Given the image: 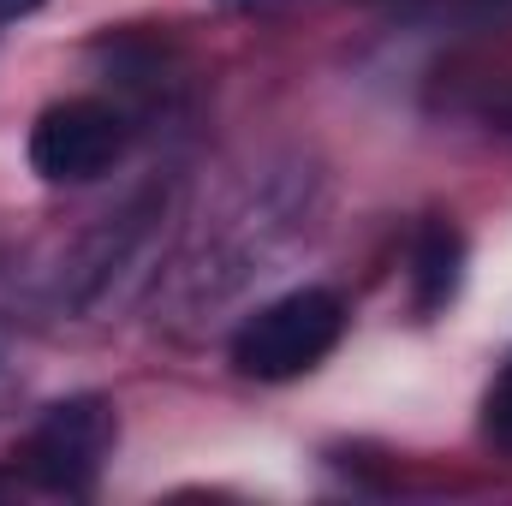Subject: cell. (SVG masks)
<instances>
[{
	"label": "cell",
	"mask_w": 512,
	"mask_h": 506,
	"mask_svg": "<svg viewBox=\"0 0 512 506\" xmlns=\"http://www.w3.org/2000/svg\"><path fill=\"white\" fill-rule=\"evenodd\" d=\"M346 334V304L322 286H298L262 304L233 334V370L251 381H298L310 376Z\"/></svg>",
	"instance_id": "1"
},
{
	"label": "cell",
	"mask_w": 512,
	"mask_h": 506,
	"mask_svg": "<svg viewBox=\"0 0 512 506\" xmlns=\"http://www.w3.org/2000/svg\"><path fill=\"white\" fill-rule=\"evenodd\" d=\"M114 441H120V411L114 399L102 393H72V399H54L24 447H18V465L36 489L48 495H90L102 483V465L114 459Z\"/></svg>",
	"instance_id": "2"
},
{
	"label": "cell",
	"mask_w": 512,
	"mask_h": 506,
	"mask_svg": "<svg viewBox=\"0 0 512 506\" xmlns=\"http://www.w3.org/2000/svg\"><path fill=\"white\" fill-rule=\"evenodd\" d=\"M126 143H131V126L114 102L66 96V102L36 114V126H30V167L48 185H90V179L114 173Z\"/></svg>",
	"instance_id": "3"
},
{
	"label": "cell",
	"mask_w": 512,
	"mask_h": 506,
	"mask_svg": "<svg viewBox=\"0 0 512 506\" xmlns=\"http://www.w3.org/2000/svg\"><path fill=\"white\" fill-rule=\"evenodd\" d=\"M459 280H465V239H459V227L453 221H429L417 233V245H411V304H417V316L447 310Z\"/></svg>",
	"instance_id": "4"
},
{
	"label": "cell",
	"mask_w": 512,
	"mask_h": 506,
	"mask_svg": "<svg viewBox=\"0 0 512 506\" xmlns=\"http://www.w3.org/2000/svg\"><path fill=\"white\" fill-rule=\"evenodd\" d=\"M483 429H489L495 447H507L512 453V370L495 381V393H489V405H483Z\"/></svg>",
	"instance_id": "5"
},
{
	"label": "cell",
	"mask_w": 512,
	"mask_h": 506,
	"mask_svg": "<svg viewBox=\"0 0 512 506\" xmlns=\"http://www.w3.org/2000/svg\"><path fill=\"white\" fill-rule=\"evenodd\" d=\"M465 12H471V24H483V30L512 24V0H465Z\"/></svg>",
	"instance_id": "6"
},
{
	"label": "cell",
	"mask_w": 512,
	"mask_h": 506,
	"mask_svg": "<svg viewBox=\"0 0 512 506\" xmlns=\"http://www.w3.org/2000/svg\"><path fill=\"white\" fill-rule=\"evenodd\" d=\"M12 387H18V364H12V346L0 340V405L12 399Z\"/></svg>",
	"instance_id": "7"
},
{
	"label": "cell",
	"mask_w": 512,
	"mask_h": 506,
	"mask_svg": "<svg viewBox=\"0 0 512 506\" xmlns=\"http://www.w3.org/2000/svg\"><path fill=\"white\" fill-rule=\"evenodd\" d=\"M42 0H0V24H12V18H24V12H36Z\"/></svg>",
	"instance_id": "8"
},
{
	"label": "cell",
	"mask_w": 512,
	"mask_h": 506,
	"mask_svg": "<svg viewBox=\"0 0 512 506\" xmlns=\"http://www.w3.org/2000/svg\"><path fill=\"white\" fill-rule=\"evenodd\" d=\"M227 6H256V0H227Z\"/></svg>",
	"instance_id": "9"
},
{
	"label": "cell",
	"mask_w": 512,
	"mask_h": 506,
	"mask_svg": "<svg viewBox=\"0 0 512 506\" xmlns=\"http://www.w3.org/2000/svg\"><path fill=\"white\" fill-rule=\"evenodd\" d=\"M0 495H6V483H0Z\"/></svg>",
	"instance_id": "10"
}]
</instances>
